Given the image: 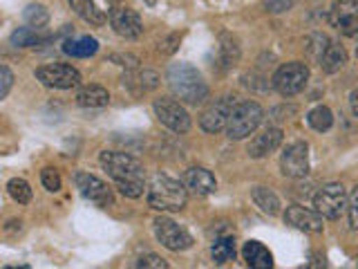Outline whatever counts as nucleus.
<instances>
[{
	"label": "nucleus",
	"instance_id": "nucleus-1",
	"mask_svg": "<svg viewBox=\"0 0 358 269\" xmlns=\"http://www.w3.org/2000/svg\"><path fill=\"white\" fill-rule=\"evenodd\" d=\"M99 160H101V166L108 171V175L117 182V188H119L121 195L132 198V200L143 195V188H145L143 168L132 155L103 151Z\"/></svg>",
	"mask_w": 358,
	"mask_h": 269
},
{
	"label": "nucleus",
	"instance_id": "nucleus-2",
	"mask_svg": "<svg viewBox=\"0 0 358 269\" xmlns=\"http://www.w3.org/2000/svg\"><path fill=\"white\" fill-rule=\"evenodd\" d=\"M168 85H171L173 95L188 106H197L208 99V85L204 76L188 63H173L168 67Z\"/></svg>",
	"mask_w": 358,
	"mask_h": 269
},
{
	"label": "nucleus",
	"instance_id": "nucleus-3",
	"mask_svg": "<svg viewBox=\"0 0 358 269\" xmlns=\"http://www.w3.org/2000/svg\"><path fill=\"white\" fill-rule=\"evenodd\" d=\"M186 186L184 182L168 175H155L148 186V205L157 211H182L186 207Z\"/></svg>",
	"mask_w": 358,
	"mask_h": 269
},
{
	"label": "nucleus",
	"instance_id": "nucleus-4",
	"mask_svg": "<svg viewBox=\"0 0 358 269\" xmlns=\"http://www.w3.org/2000/svg\"><path fill=\"white\" fill-rule=\"evenodd\" d=\"M264 119V110L255 101H238L227 123V134L231 139H244L251 132L257 130V126Z\"/></svg>",
	"mask_w": 358,
	"mask_h": 269
},
{
	"label": "nucleus",
	"instance_id": "nucleus-5",
	"mask_svg": "<svg viewBox=\"0 0 358 269\" xmlns=\"http://www.w3.org/2000/svg\"><path fill=\"white\" fill-rule=\"evenodd\" d=\"M347 202H350V195H347V191L341 182L324 184L313 195V207L327 220H338L347 211Z\"/></svg>",
	"mask_w": 358,
	"mask_h": 269
},
{
	"label": "nucleus",
	"instance_id": "nucleus-6",
	"mask_svg": "<svg viewBox=\"0 0 358 269\" xmlns=\"http://www.w3.org/2000/svg\"><path fill=\"white\" fill-rule=\"evenodd\" d=\"M309 81V67L300 61H291L278 67V72L273 74V88L282 97H294L305 90Z\"/></svg>",
	"mask_w": 358,
	"mask_h": 269
},
{
	"label": "nucleus",
	"instance_id": "nucleus-7",
	"mask_svg": "<svg viewBox=\"0 0 358 269\" xmlns=\"http://www.w3.org/2000/svg\"><path fill=\"white\" fill-rule=\"evenodd\" d=\"M36 78L43 85L56 88V90H70V88L81 85V72L67 63L43 65L36 70Z\"/></svg>",
	"mask_w": 358,
	"mask_h": 269
},
{
	"label": "nucleus",
	"instance_id": "nucleus-8",
	"mask_svg": "<svg viewBox=\"0 0 358 269\" xmlns=\"http://www.w3.org/2000/svg\"><path fill=\"white\" fill-rule=\"evenodd\" d=\"M155 115L166 128L173 132H188L190 130V115L186 108L175 99H157L155 101Z\"/></svg>",
	"mask_w": 358,
	"mask_h": 269
},
{
	"label": "nucleus",
	"instance_id": "nucleus-9",
	"mask_svg": "<svg viewBox=\"0 0 358 269\" xmlns=\"http://www.w3.org/2000/svg\"><path fill=\"white\" fill-rule=\"evenodd\" d=\"M235 104H238V99L227 95L222 97L217 101H213V104L201 112L199 117V126L204 132H220V130H227V123H229V117L231 112L235 108Z\"/></svg>",
	"mask_w": 358,
	"mask_h": 269
},
{
	"label": "nucleus",
	"instance_id": "nucleus-10",
	"mask_svg": "<svg viewBox=\"0 0 358 269\" xmlns=\"http://www.w3.org/2000/svg\"><path fill=\"white\" fill-rule=\"evenodd\" d=\"M155 235H157V240L171 251H184V249H188V247H193L190 233L184 227H179L177 222H173L171 218H157L155 220Z\"/></svg>",
	"mask_w": 358,
	"mask_h": 269
},
{
	"label": "nucleus",
	"instance_id": "nucleus-11",
	"mask_svg": "<svg viewBox=\"0 0 358 269\" xmlns=\"http://www.w3.org/2000/svg\"><path fill=\"white\" fill-rule=\"evenodd\" d=\"M280 168L291 179H302L309 175V146L305 142H294L280 157Z\"/></svg>",
	"mask_w": 358,
	"mask_h": 269
},
{
	"label": "nucleus",
	"instance_id": "nucleus-12",
	"mask_svg": "<svg viewBox=\"0 0 358 269\" xmlns=\"http://www.w3.org/2000/svg\"><path fill=\"white\" fill-rule=\"evenodd\" d=\"M74 182H76V188L81 191V195L96 207L106 209V207H112V202H115L112 188L103 182V179H99L92 173H76Z\"/></svg>",
	"mask_w": 358,
	"mask_h": 269
},
{
	"label": "nucleus",
	"instance_id": "nucleus-13",
	"mask_svg": "<svg viewBox=\"0 0 358 269\" xmlns=\"http://www.w3.org/2000/svg\"><path fill=\"white\" fill-rule=\"evenodd\" d=\"M329 25L338 29L343 36L358 34V0H338L329 9Z\"/></svg>",
	"mask_w": 358,
	"mask_h": 269
},
{
	"label": "nucleus",
	"instance_id": "nucleus-14",
	"mask_svg": "<svg viewBox=\"0 0 358 269\" xmlns=\"http://www.w3.org/2000/svg\"><path fill=\"white\" fill-rule=\"evenodd\" d=\"M110 25L121 39H139L143 34V22L134 9L117 7L110 11Z\"/></svg>",
	"mask_w": 358,
	"mask_h": 269
},
{
	"label": "nucleus",
	"instance_id": "nucleus-15",
	"mask_svg": "<svg viewBox=\"0 0 358 269\" xmlns=\"http://www.w3.org/2000/svg\"><path fill=\"white\" fill-rule=\"evenodd\" d=\"M285 222L294 229L307 231V233H320L322 231V216L318 211H309L300 205H291L285 213Z\"/></svg>",
	"mask_w": 358,
	"mask_h": 269
},
{
	"label": "nucleus",
	"instance_id": "nucleus-16",
	"mask_svg": "<svg viewBox=\"0 0 358 269\" xmlns=\"http://www.w3.org/2000/svg\"><path fill=\"white\" fill-rule=\"evenodd\" d=\"M184 186L195 195H210L213 191L217 188V182H215V177H213V173L206 171V168L193 166V168H188L184 175Z\"/></svg>",
	"mask_w": 358,
	"mask_h": 269
},
{
	"label": "nucleus",
	"instance_id": "nucleus-17",
	"mask_svg": "<svg viewBox=\"0 0 358 269\" xmlns=\"http://www.w3.org/2000/svg\"><path fill=\"white\" fill-rule=\"evenodd\" d=\"M123 85H126L134 97H139L159 85V76L150 70H132L128 74H123Z\"/></svg>",
	"mask_w": 358,
	"mask_h": 269
},
{
	"label": "nucleus",
	"instance_id": "nucleus-18",
	"mask_svg": "<svg viewBox=\"0 0 358 269\" xmlns=\"http://www.w3.org/2000/svg\"><path fill=\"white\" fill-rule=\"evenodd\" d=\"M280 144H282V130L268 128L262 134H257V137L249 144V155L253 160H260V157H266L268 153L278 151Z\"/></svg>",
	"mask_w": 358,
	"mask_h": 269
},
{
	"label": "nucleus",
	"instance_id": "nucleus-19",
	"mask_svg": "<svg viewBox=\"0 0 358 269\" xmlns=\"http://www.w3.org/2000/svg\"><path fill=\"white\" fill-rule=\"evenodd\" d=\"M242 256L249 267H255V269H271L273 267V256L271 251L266 249L262 242L257 240H249L244 247H242Z\"/></svg>",
	"mask_w": 358,
	"mask_h": 269
},
{
	"label": "nucleus",
	"instance_id": "nucleus-20",
	"mask_svg": "<svg viewBox=\"0 0 358 269\" xmlns=\"http://www.w3.org/2000/svg\"><path fill=\"white\" fill-rule=\"evenodd\" d=\"M347 63V52L341 43H329L327 50L320 56V67L327 74H336L338 70H343V65Z\"/></svg>",
	"mask_w": 358,
	"mask_h": 269
},
{
	"label": "nucleus",
	"instance_id": "nucleus-21",
	"mask_svg": "<svg viewBox=\"0 0 358 269\" xmlns=\"http://www.w3.org/2000/svg\"><path fill=\"white\" fill-rule=\"evenodd\" d=\"M63 52L67 56H76V59H87L99 52V41L92 36H81V39H67L63 43Z\"/></svg>",
	"mask_w": 358,
	"mask_h": 269
},
{
	"label": "nucleus",
	"instance_id": "nucleus-22",
	"mask_svg": "<svg viewBox=\"0 0 358 269\" xmlns=\"http://www.w3.org/2000/svg\"><path fill=\"white\" fill-rule=\"evenodd\" d=\"M76 104L81 108H103L110 104V95L101 85H87L76 95Z\"/></svg>",
	"mask_w": 358,
	"mask_h": 269
},
{
	"label": "nucleus",
	"instance_id": "nucleus-23",
	"mask_svg": "<svg viewBox=\"0 0 358 269\" xmlns=\"http://www.w3.org/2000/svg\"><path fill=\"white\" fill-rule=\"evenodd\" d=\"M70 7L76 11V16H81L90 25H103L106 16L101 14V9H96L94 0H67Z\"/></svg>",
	"mask_w": 358,
	"mask_h": 269
},
{
	"label": "nucleus",
	"instance_id": "nucleus-24",
	"mask_svg": "<svg viewBox=\"0 0 358 269\" xmlns=\"http://www.w3.org/2000/svg\"><path fill=\"white\" fill-rule=\"evenodd\" d=\"M251 198L257 207H260L264 213H268V216H278L280 213V200L278 195L273 193L271 188H266V186H255L251 191Z\"/></svg>",
	"mask_w": 358,
	"mask_h": 269
},
{
	"label": "nucleus",
	"instance_id": "nucleus-25",
	"mask_svg": "<svg viewBox=\"0 0 358 269\" xmlns=\"http://www.w3.org/2000/svg\"><path fill=\"white\" fill-rule=\"evenodd\" d=\"M210 254H213V261L217 265H224V263H231L235 261V240L231 235H224V238H217L210 247Z\"/></svg>",
	"mask_w": 358,
	"mask_h": 269
},
{
	"label": "nucleus",
	"instance_id": "nucleus-26",
	"mask_svg": "<svg viewBox=\"0 0 358 269\" xmlns=\"http://www.w3.org/2000/svg\"><path fill=\"white\" fill-rule=\"evenodd\" d=\"M307 123L316 132H327L334 126V115H331V110L327 106H316L307 115Z\"/></svg>",
	"mask_w": 358,
	"mask_h": 269
},
{
	"label": "nucleus",
	"instance_id": "nucleus-27",
	"mask_svg": "<svg viewBox=\"0 0 358 269\" xmlns=\"http://www.w3.org/2000/svg\"><path fill=\"white\" fill-rule=\"evenodd\" d=\"M43 41L45 36H41L36 27H18L11 34V45H16V48H31V45H38Z\"/></svg>",
	"mask_w": 358,
	"mask_h": 269
},
{
	"label": "nucleus",
	"instance_id": "nucleus-28",
	"mask_svg": "<svg viewBox=\"0 0 358 269\" xmlns=\"http://www.w3.org/2000/svg\"><path fill=\"white\" fill-rule=\"evenodd\" d=\"M22 18H25V22L29 27H45L48 25V20H50V11L45 9L43 5H29L25 11H22Z\"/></svg>",
	"mask_w": 358,
	"mask_h": 269
},
{
	"label": "nucleus",
	"instance_id": "nucleus-29",
	"mask_svg": "<svg viewBox=\"0 0 358 269\" xmlns=\"http://www.w3.org/2000/svg\"><path fill=\"white\" fill-rule=\"evenodd\" d=\"M7 191H9V195L18 202V205H29V202H31V188H29V184L22 177L9 179Z\"/></svg>",
	"mask_w": 358,
	"mask_h": 269
},
{
	"label": "nucleus",
	"instance_id": "nucleus-30",
	"mask_svg": "<svg viewBox=\"0 0 358 269\" xmlns=\"http://www.w3.org/2000/svg\"><path fill=\"white\" fill-rule=\"evenodd\" d=\"M41 182H43L45 188L52 191V193L61 191V186H63V179H61V175H59L56 168H43V171H41Z\"/></svg>",
	"mask_w": 358,
	"mask_h": 269
},
{
	"label": "nucleus",
	"instance_id": "nucleus-31",
	"mask_svg": "<svg viewBox=\"0 0 358 269\" xmlns=\"http://www.w3.org/2000/svg\"><path fill=\"white\" fill-rule=\"evenodd\" d=\"M347 216H350V227L358 231V184L352 188L350 202H347Z\"/></svg>",
	"mask_w": 358,
	"mask_h": 269
},
{
	"label": "nucleus",
	"instance_id": "nucleus-32",
	"mask_svg": "<svg viewBox=\"0 0 358 269\" xmlns=\"http://www.w3.org/2000/svg\"><path fill=\"white\" fill-rule=\"evenodd\" d=\"M11 83H14V74H11L7 65H3L0 67V99H5L9 95Z\"/></svg>",
	"mask_w": 358,
	"mask_h": 269
},
{
	"label": "nucleus",
	"instance_id": "nucleus-33",
	"mask_svg": "<svg viewBox=\"0 0 358 269\" xmlns=\"http://www.w3.org/2000/svg\"><path fill=\"white\" fill-rule=\"evenodd\" d=\"M137 267H152V269H166L168 263L164 261V258H159L157 254H145L141 256L137 261Z\"/></svg>",
	"mask_w": 358,
	"mask_h": 269
},
{
	"label": "nucleus",
	"instance_id": "nucleus-34",
	"mask_svg": "<svg viewBox=\"0 0 358 269\" xmlns=\"http://www.w3.org/2000/svg\"><path fill=\"white\" fill-rule=\"evenodd\" d=\"M179 34H173V36H168L166 41H162L159 43V52H164V54H173L175 50H177V45H173V43H179Z\"/></svg>",
	"mask_w": 358,
	"mask_h": 269
},
{
	"label": "nucleus",
	"instance_id": "nucleus-35",
	"mask_svg": "<svg viewBox=\"0 0 358 269\" xmlns=\"http://www.w3.org/2000/svg\"><path fill=\"white\" fill-rule=\"evenodd\" d=\"M291 5H294V0H271V3L266 5L268 11H273V14H278V11H285L289 9Z\"/></svg>",
	"mask_w": 358,
	"mask_h": 269
},
{
	"label": "nucleus",
	"instance_id": "nucleus-36",
	"mask_svg": "<svg viewBox=\"0 0 358 269\" xmlns=\"http://www.w3.org/2000/svg\"><path fill=\"white\" fill-rule=\"evenodd\" d=\"M350 106H352V112L358 117V88H356L354 92L350 95Z\"/></svg>",
	"mask_w": 358,
	"mask_h": 269
},
{
	"label": "nucleus",
	"instance_id": "nucleus-37",
	"mask_svg": "<svg viewBox=\"0 0 358 269\" xmlns=\"http://www.w3.org/2000/svg\"><path fill=\"white\" fill-rule=\"evenodd\" d=\"M356 265H358V254H356Z\"/></svg>",
	"mask_w": 358,
	"mask_h": 269
},
{
	"label": "nucleus",
	"instance_id": "nucleus-38",
	"mask_svg": "<svg viewBox=\"0 0 358 269\" xmlns=\"http://www.w3.org/2000/svg\"><path fill=\"white\" fill-rule=\"evenodd\" d=\"M356 56H358V50H356Z\"/></svg>",
	"mask_w": 358,
	"mask_h": 269
}]
</instances>
